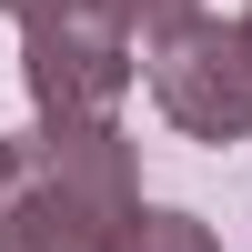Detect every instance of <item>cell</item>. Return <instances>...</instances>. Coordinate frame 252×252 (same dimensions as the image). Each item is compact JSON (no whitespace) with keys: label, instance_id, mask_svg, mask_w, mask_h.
I'll return each instance as SVG.
<instances>
[{"label":"cell","instance_id":"cell-1","mask_svg":"<svg viewBox=\"0 0 252 252\" xmlns=\"http://www.w3.org/2000/svg\"><path fill=\"white\" fill-rule=\"evenodd\" d=\"M141 222V161L121 141V121L91 131H40L20 141V192L0 212V252H121Z\"/></svg>","mask_w":252,"mask_h":252},{"label":"cell","instance_id":"cell-2","mask_svg":"<svg viewBox=\"0 0 252 252\" xmlns=\"http://www.w3.org/2000/svg\"><path fill=\"white\" fill-rule=\"evenodd\" d=\"M20 91H31L40 131H91L131 91V40L111 31L101 0L71 10V20H40V31H20Z\"/></svg>","mask_w":252,"mask_h":252},{"label":"cell","instance_id":"cell-3","mask_svg":"<svg viewBox=\"0 0 252 252\" xmlns=\"http://www.w3.org/2000/svg\"><path fill=\"white\" fill-rule=\"evenodd\" d=\"M152 101L192 141H252V31L242 20H192L152 51Z\"/></svg>","mask_w":252,"mask_h":252},{"label":"cell","instance_id":"cell-4","mask_svg":"<svg viewBox=\"0 0 252 252\" xmlns=\"http://www.w3.org/2000/svg\"><path fill=\"white\" fill-rule=\"evenodd\" d=\"M101 10H111V31H121V40L161 51L172 31H192V20H202V0H101Z\"/></svg>","mask_w":252,"mask_h":252},{"label":"cell","instance_id":"cell-5","mask_svg":"<svg viewBox=\"0 0 252 252\" xmlns=\"http://www.w3.org/2000/svg\"><path fill=\"white\" fill-rule=\"evenodd\" d=\"M121 252H222V242H212V222H192V212H152V202H141V222L121 232Z\"/></svg>","mask_w":252,"mask_h":252},{"label":"cell","instance_id":"cell-6","mask_svg":"<svg viewBox=\"0 0 252 252\" xmlns=\"http://www.w3.org/2000/svg\"><path fill=\"white\" fill-rule=\"evenodd\" d=\"M0 10H10L20 31H40V20H71V10H91V0H0Z\"/></svg>","mask_w":252,"mask_h":252},{"label":"cell","instance_id":"cell-7","mask_svg":"<svg viewBox=\"0 0 252 252\" xmlns=\"http://www.w3.org/2000/svg\"><path fill=\"white\" fill-rule=\"evenodd\" d=\"M10 192H20V141L0 131V212H10Z\"/></svg>","mask_w":252,"mask_h":252},{"label":"cell","instance_id":"cell-8","mask_svg":"<svg viewBox=\"0 0 252 252\" xmlns=\"http://www.w3.org/2000/svg\"><path fill=\"white\" fill-rule=\"evenodd\" d=\"M242 31H252V10H242Z\"/></svg>","mask_w":252,"mask_h":252}]
</instances>
